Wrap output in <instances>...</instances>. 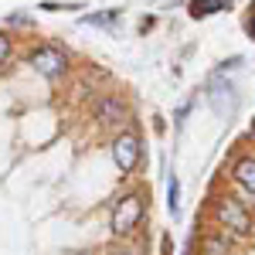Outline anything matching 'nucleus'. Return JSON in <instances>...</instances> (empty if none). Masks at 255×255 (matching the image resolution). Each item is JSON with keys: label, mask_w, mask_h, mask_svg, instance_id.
<instances>
[{"label": "nucleus", "mask_w": 255, "mask_h": 255, "mask_svg": "<svg viewBox=\"0 0 255 255\" xmlns=\"http://www.w3.org/2000/svg\"><path fill=\"white\" fill-rule=\"evenodd\" d=\"M221 7H225L221 0H191V14H194V17H208V14L221 10Z\"/></svg>", "instance_id": "obj_7"}, {"label": "nucleus", "mask_w": 255, "mask_h": 255, "mask_svg": "<svg viewBox=\"0 0 255 255\" xmlns=\"http://www.w3.org/2000/svg\"><path fill=\"white\" fill-rule=\"evenodd\" d=\"M7 58H10V38H7V34H0V65H3Z\"/></svg>", "instance_id": "obj_9"}, {"label": "nucleus", "mask_w": 255, "mask_h": 255, "mask_svg": "<svg viewBox=\"0 0 255 255\" xmlns=\"http://www.w3.org/2000/svg\"><path fill=\"white\" fill-rule=\"evenodd\" d=\"M177 208H180V201H177V180H170V211L177 215Z\"/></svg>", "instance_id": "obj_10"}, {"label": "nucleus", "mask_w": 255, "mask_h": 255, "mask_svg": "<svg viewBox=\"0 0 255 255\" xmlns=\"http://www.w3.org/2000/svg\"><path fill=\"white\" fill-rule=\"evenodd\" d=\"M139 221H143V197L139 194H123L116 201V208H113V221H109L113 235H119V238L133 235Z\"/></svg>", "instance_id": "obj_1"}, {"label": "nucleus", "mask_w": 255, "mask_h": 255, "mask_svg": "<svg viewBox=\"0 0 255 255\" xmlns=\"http://www.w3.org/2000/svg\"><path fill=\"white\" fill-rule=\"evenodd\" d=\"M109 255H139V252H133V249H113Z\"/></svg>", "instance_id": "obj_11"}, {"label": "nucleus", "mask_w": 255, "mask_h": 255, "mask_svg": "<svg viewBox=\"0 0 255 255\" xmlns=\"http://www.w3.org/2000/svg\"><path fill=\"white\" fill-rule=\"evenodd\" d=\"M215 218L225 225V228L238 232V235H249V232H252V218H249V211L238 204L235 197H221V201L215 204Z\"/></svg>", "instance_id": "obj_3"}, {"label": "nucleus", "mask_w": 255, "mask_h": 255, "mask_svg": "<svg viewBox=\"0 0 255 255\" xmlns=\"http://www.w3.org/2000/svg\"><path fill=\"white\" fill-rule=\"evenodd\" d=\"M232 177H235L249 194H255V157H238L235 167H232Z\"/></svg>", "instance_id": "obj_6"}, {"label": "nucleus", "mask_w": 255, "mask_h": 255, "mask_svg": "<svg viewBox=\"0 0 255 255\" xmlns=\"http://www.w3.org/2000/svg\"><path fill=\"white\" fill-rule=\"evenodd\" d=\"M123 116H126V106H123V99L106 96V99H99V102H96V119H99V123L113 126V123H119Z\"/></svg>", "instance_id": "obj_5"}, {"label": "nucleus", "mask_w": 255, "mask_h": 255, "mask_svg": "<svg viewBox=\"0 0 255 255\" xmlns=\"http://www.w3.org/2000/svg\"><path fill=\"white\" fill-rule=\"evenodd\" d=\"M31 68L38 72V75H44V79H61L65 72H68V55L61 51V48H55V44H41L38 51L31 55Z\"/></svg>", "instance_id": "obj_2"}, {"label": "nucleus", "mask_w": 255, "mask_h": 255, "mask_svg": "<svg viewBox=\"0 0 255 255\" xmlns=\"http://www.w3.org/2000/svg\"><path fill=\"white\" fill-rule=\"evenodd\" d=\"M139 136L136 133H123L113 139V160H116L119 174H133V167L139 163Z\"/></svg>", "instance_id": "obj_4"}, {"label": "nucleus", "mask_w": 255, "mask_h": 255, "mask_svg": "<svg viewBox=\"0 0 255 255\" xmlns=\"http://www.w3.org/2000/svg\"><path fill=\"white\" fill-rule=\"evenodd\" d=\"M204 252L208 255H225V238H204Z\"/></svg>", "instance_id": "obj_8"}]
</instances>
